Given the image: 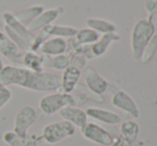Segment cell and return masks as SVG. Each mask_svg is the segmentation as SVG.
Returning <instances> with one entry per match:
<instances>
[{
  "label": "cell",
  "mask_w": 157,
  "mask_h": 146,
  "mask_svg": "<svg viewBox=\"0 0 157 146\" xmlns=\"http://www.w3.org/2000/svg\"><path fill=\"white\" fill-rule=\"evenodd\" d=\"M67 50V43L62 37L52 36L46 39L42 46L40 47L39 51L41 54L48 57H56L59 54H64Z\"/></svg>",
  "instance_id": "11"
},
{
  "label": "cell",
  "mask_w": 157,
  "mask_h": 146,
  "mask_svg": "<svg viewBox=\"0 0 157 146\" xmlns=\"http://www.w3.org/2000/svg\"><path fill=\"white\" fill-rule=\"evenodd\" d=\"M43 57V66L44 68H52L56 70H64L68 65H71L70 57L66 54H59L56 57H48L44 56Z\"/></svg>",
  "instance_id": "20"
},
{
  "label": "cell",
  "mask_w": 157,
  "mask_h": 146,
  "mask_svg": "<svg viewBox=\"0 0 157 146\" xmlns=\"http://www.w3.org/2000/svg\"><path fill=\"white\" fill-rule=\"evenodd\" d=\"M31 70L15 65H6L0 70V85H17L25 88Z\"/></svg>",
  "instance_id": "5"
},
{
  "label": "cell",
  "mask_w": 157,
  "mask_h": 146,
  "mask_svg": "<svg viewBox=\"0 0 157 146\" xmlns=\"http://www.w3.org/2000/svg\"><path fill=\"white\" fill-rule=\"evenodd\" d=\"M144 8L149 15L157 14V0H145Z\"/></svg>",
  "instance_id": "29"
},
{
  "label": "cell",
  "mask_w": 157,
  "mask_h": 146,
  "mask_svg": "<svg viewBox=\"0 0 157 146\" xmlns=\"http://www.w3.org/2000/svg\"><path fill=\"white\" fill-rule=\"evenodd\" d=\"M44 29L47 31L49 36H57V37H74L77 33V29L74 27H68V26H59V25H48L44 27Z\"/></svg>",
  "instance_id": "22"
},
{
  "label": "cell",
  "mask_w": 157,
  "mask_h": 146,
  "mask_svg": "<svg viewBox=\"0 0 157 146\" xmlns=\"http://www.w3.org/2000/svg\"><path fill=\"white\" fill-rule=\"evenodd\" d=\"M3 61H2V59H1V54H0V70L3 68Z\"/></svg>",
  "instance_id": "30"
},
{
  "label": "cell",
  "mask_w": 157,
  "mask_h": 146,
  "mask_svg": "<svg viewBox=\"0 0 157 146\" xmlns=\"http://www.w3.org/2000/svg\"><path fill=\"white\" fill-rule=\"evenodd\" d=\"M44 6L36 4V6H32L30 8H27L25 10H21L19 12L15 13L14 16L19 23H21L23 25L27 26L28 24H30L32 21H34L40 14L44 12Z\"/></svg>",
  "instance_id": "19"
},
{
  "label": "cell",
  "mask_w": 157,
  "mask_h": 146,
  "mask_svg": "<svg viewBox=\"0 0 157 146\" xmlns=\"http://www.w3.org/2000/svg\"><path fill=\"white\" fill-rule=\"evenodd\" d=\"M12 98V92L6 87L0 85V110L9 103Z\"/></svg>",
  "instance_id": "28"
},
{
  "label": "cell",
  "mask_w": 157,
  "mask_h": 146,
  "mask_svg": "<svg viewBox=\"0 0 157 146\" xmlns=\"http://www.w3.org/2000/svg\"><path fill=\"white\" fill-rule=\"evenodd\" d=\"M154 25L151 19H140L135 25L132 33V49L135 59H140L145 46L153 37Z\"/></svg>",
  "instance_id": "1"
},
{
  "label": "cell",
  "mask_w": 157,
  "mask_h": 146,
  "mask_svg": "<svg viewBox=\"0 0 157 146\" xmlns=\"http://www.w3.org/2000/svg\"><path fill=\"white\" fill-rule=\"evenodd\" d=\"M99 39V35L96 31L86 28V29L77 30V33L75 35V41L79 45H88V44H94Z\"/></svg>",
  "instance_id": "24"
},
{
  "label": "cell",
  "mask_w": 157,
  "mask_h": 146,
  "mask_svg": "<svg viewBox=\"0 0 157 146\" xmlns=\"http://www.w3.org/2000/svg\"><path fill=\"white\" fill-rule=\"evenodd\" d=\"M66 106L74 107L72 93L66 94L62 92H54L43 96L39 101L40 110L45 115H52Z\"/></svg>",
  "instance_id": "4"
},
{
  "label": "cell",
  "mask_w": 157,
  "mask_h": 146,
  "mask_svg": "<svg viewBox=\"0 0 157 146\" xmlns=\"http://www.w3.org/2000/svg\"><path fill=\"white\" fill-rule=\"evenodd\" d=\"M157 50V34L153 35V37L151 39V41L149 42L147 46H145L144 50H143L142 54H141V62L143 63H147L152 58H153L154 54Z\"/></svg>",
  "instance_id": "27"
},
{
  "label": "cell",
  "mask_w": 157,
  "mask_h": 146,
  "mask_svg": "<svg viewBox=\"0 0 157 146\" xmlns=\"http://www.w3.org/2000/svg\"><path fill=\"white\" fill-rule=\"evenodd\" d=\"M81 76V72L78 67L74 65H68L63 70L62 77H61V87L60 92L70 94L75 90L76 85L78 84L79 78Z\"/></svg>",
  "instance_id": "12"
},
{
  "label": "cell",
  "mask_w": 157,
  "mask_h": 146,
  "mask_svg": "<svg viewBox=\"0 0 157 146\" xmlns=\"http://www.w3.org/2000/svg\"><path fill=\"white\" fill-rule=\"evenodd\" d=\"M119 39H120L119 35L114 34V33H106V34L103 35L98 41L95 42L94 45L91 47L92 54L96 57L101 56V54H104L106 52L108 46L113 41H118Z\"/></svg>",
  "instance_id": "21"
},
{
  "label": "cell",
  "mask_w": 157,
  "mask_h": 146,
  "mask_svg": "<svg viewBox=\"0 0 157 146\" xmlns=\"http://www.w3.org/2000/svg\"><path fill=\"white\" fill-rule=\"evenodd\" d=\"M87 116H90L94 119L101 122V123L109 124V125H113V124H119L121 122V117L118 114L113 113L111 111H107V110L99 109V108H88L86 111Z\"/></svg>",
  "instance_id": "17"
},
{
  "label": "cell",
  "mask_w": 157,
  "mask_h": 146,
  "mask_svg": "<svg viewBox=\"0 0 157 146\" xmlns=\"http://www.w3.org/2000/svg\"><path fill=\"white\" fill-rule=\"evenodd\" d=\"M75 130L76 127L64 119L60 122H55L44 126L41 139L47 144L54 145L72 137L75 133Z\"/></svg>",
  "instance_id": "3"
},
{
  "label": "cell",
  "mask_w": 157,
  "mask_h": 146,
  "mask_svg": "<svg viewBox=\"0 0 157 146\" xmlns=\"http://www.w3.org/2000/svg\"><path fill=\"white\" fill-rule=\"evenodd\" d=\"M59 114L64 121L68 122L75 127L82 128L87 124V114L86 111L81 110L78 107H73V106H66L59 111Z\"/></svg>",
  "instance_id": "13"
},
{
  "label": "cell",
  "mask_w": 157,
  "mask_h": 146,
  "mask_svg": "<svg viewBox=\"0 0 157 146\" xmlns=\"http://www.w3.org/2000/svg\"><path fill=\"white\" fill-rule=\"evenodd\" d=\"M2 140L9 146H37L41 137L35 134L19 136L14 131H6L2 136Z\"/></svg>",
  "instance_id": "15"
},
{
  "label": "cell",
  "mask_w": 157,
  "mask_h": 146,
  "mask_svg": "<svg viewBox=\"0 0 157 146\" xmlns=\"http://www.w3.org/2000/svg\"><path fill=\"white\" fill-rule=\"evenodd\" d=\"M62 12L61 8H54V9H48V10H44L42 14H40L34 21H32L30 24H28L26 27L30 32H39L41 29L48 25H52L55 21L59 17V15Z\"/></svg>",
  "instance_id": "8"
},
{
  "label": "cell",
  "mask_w": 157,
  "mask_h": 146,
  "mask_svg": "<svg viewBox=\"0 0 157 146\" xmlns=\"http://www.w3.org/2000/svg\"><path fill=\"white\" fill-rule=\"evenodd\" d=\"M121 134L126 143H132L138 134V126L134 122H126L121 126Z\"/></svg>",
  "instance_id": "25"
},
{
  "label": "cell",
  "mask_w": 157,
  "mask_h": 146,
  "mask_svg": "<svg viewBox=\"0 0 157 146\" xmlns=\"http://www.w3.org/2000/svg\"><path fill=\"white\" fill-rule=\"evenodd\" d=\"M61 87V78L47 72H30L25 88L34 92H55Z\"/></svg>",
  "instance_id": "2"
},
{
  "label": "cell",
  "mask_w": 157,
  "mask_h": 146,
  "mask_svg": "<svg viewBox=\"0 0 157 146\" xmlns=\"http://www.w3.org/2000/svg\"><path fill=\"white\" fill-rule=\"evenodd\" d=\"M21 63L25 65V68L31 70V72L39 73L44 70L43 57H42V54H39L37 52L31 51V50L24 54Z\"/></svg>",
  "instance_id": "18"
},
{
  "label": "cell",
  "mask_w": 157,
  "mask_h": 146,
  "mask_svg": "<svg viewBox=\"0 0 157 146\" xmlns=\"http://www.w3.org/2000/svg\"><path fill=\"white\" fill-rule=\"evenodd\" d=\"M81 133L85 139L99 145L109 146L112 144V137L106 129L94 123H87L81 128Z\"/></svg>",
  "instance_id": "7"
},
{
  "label": "cell",
  "mask_w": 157,
  "mask_h": 146,
  "mask_svg": "<svg viewBox=\"0 0 157 146\" xmlns=\"http://www.w3.org/2000/svg\"><path fill=\"white\" fill-rule=\"evenodd\" d=\"M83 78L87 88L94 94L101 95L107 91L108 82L93 68H87L83 73Z\"/></svg>",
  "instance_id": "9"
},
{
  "label": "cell",
  "mask_w": 157,
  "mask_h": 146,
  "mask_svg": "<svg viewBox=\"0 0 157 146\" xmlns=\"http://www.w3.org/2000/svg\"><path fill=\"white\" fill-rule=\"evenodd\" d=\"M87 26L90 29L96 31L97 33H113L116 31V26L113 24L109 23V21H106L104 19H98V18H88L86 21Z\"/></svg>",
  "instance_id": "23"
},
{
  "label": "cell",
  "mask_w": 157,
  "mask_h": 146,
  "mask_svg": "<svg viewBox=\"0 0 157 146\" xmlns=\"http://www.w3.org/2000/svg\"><path fill=\"white\" fill-rule=\"evenodd\" d=\"M37 121V112L31 106H25L17 111L14 118L13 131L19 136L28 134V130Z\"/></svg>",
  "instance_id": "6"
},
{
  "label": "cell",
  "mask_w": 157,
  "mask_h": 146,
  "mask_svg": "<svg viewBox=\"0 0 157 146\" xmlns=\"http://www.w3.org/2000/svg\"><path fill=\"white\" fill-rule=\"evenodd\" d=\"M4 33H6V36H8L9 39H10L11 41H12L13 43L18 47V49L21 50V52L25 54V52H27L30 50L29 44H28L27 42L23 39V37H21L18 34H16L14 31H13L12 29H10L9 27H6V26H4Z\"/></svg>",
  "instance_id": "26"
},
{
  "label": "cell",
  "mask_w": 157,
  "mask_h": 146,
  "mask_svg": "<svg viewBox=\"0 0 157 146\" xmlns=\"http://www.w3.org/2000/svg\"><path fill=\"white\" fill-rule=\"evenodd\" d=\"M3 19H4V23H6V27H9L10 29H12L14 31L16 34H18L21 37H23L30 46H31L33 39H34L35 34L32 32H30L29 30L27 29L25 25H23L21 23H19L16 18H15L14 14L10 12H4L3 13Z\"/></svg>",
  "instance_id": "14"
},
{
  "label": "cell",
  "mask_w": 157,
  "mask_h": 146,
  "mask_svg": "<svg viewBox=\"0 0 157 146\" xmlns=\"http://www.w3.org/2000/svg\"><path fill=\"white\" fill-rule=\"evenodd\" d=\"M0 54L11 60L13 63L21 62L24 56V52H21L18 47L1 30H0Z\"/></svg>",
  "instance_id": "10"
},
{
  "label": "cell",
  "mask_w": 157,
  "mask_h": 146,
  "mask_svg": "<svg viewBox=\"0 0 157 146\" xmlns=\"http://www.w3.org/2000/svg\"><path fill=\"white\" fill-rule=\"evenodd\" d=\"M1 28H2V26H1V25H0V30H1Z\"/></svg>",
  "instance_id": "31"
},
{
  "label": "cell",
  "mask_w": 157,
  "mask_h": 146,
  "mask_svg": "<svg viewBox=\"0 0 157 146\" xmlns=\"http://www.w3.org/2000/svg\"><path fill=\"white\" fill-rule=\"evenodd\" d=\"M112 105L114 107L119 108V109L123 110V111L129 113L130 115L138 117L139 115V111L138 108H137L135 101L130 98V96L127 94V93L123 92V91H118L116 94L113 95L111 99Z\"/></svg>",
  "instance_id": "16"
}]
</instances>
